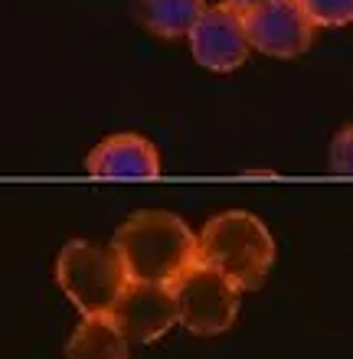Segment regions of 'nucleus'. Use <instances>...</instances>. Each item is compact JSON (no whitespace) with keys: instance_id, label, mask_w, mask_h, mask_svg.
I'll return each mask as SVG.
<instances>
[{"instance_id":"10","label":"nucleus","mask_w":353,"mask_h":359,"mask_svg":"<svg viewBox=\"0 0 353 359\" xmlns=\"http://www.w3.org/2000/svg\"><path fill=\"white\" fill-rule=\"evenodd\" d=\"M206 10V0H138V20L161 39H180Z\"/></svg>"},{"instance_id":"13","label":"nucleus","mask_w":353,"mask_h":359,"mask_svg":"<svg viewBox=\"0 0 353 359\" xmlns=\"http://www.w3.org/2000/svg\"><path fill=\"white\" fill-rule=\"evenodd\" d=\"M258 4H262V0H222V7L236 10L239 17H242V13H248L252 7H258Z\"/></svg>"},{"instance_id":"5","label":"nucleus","mask_w":353,"mask_h":359,"mask_svg":"<svg viewBox=\"0 0 353 359\" xmlns=\"http://www.w3.org/2000/svg\"><path fill=\"white\" fill-rule=\"evenodd\" d=\"M242 27L248 49H258L262 56L295 59L305 56L314 43V27L298 0H262L258 7L242 13Z\"/></svg>"},{"instance_id":"6","label":"nucleus","mask_w":353,"mask_h":359,"mask_svg":"<svg viewBox=\"0 0 353 359\" xmlns=\"http://www.w3.org/2000/svg\"><path fill=\"white\" fill-rule=\"evenodd\" d=\"M108 317L128 343H154L177 327V307L167 284L128 281Z\"/></svg>"},{"instance_id":"12","label":"nucleus","mask_w":353,"mask_h":359,"mask_svg":"<svg viewBox=\"0 0 353 359\" xmlns=\"http://www.w3.org/2000/svg\"><path fill=\"white\" fill-rule=\"evenodd\" d=\"M350 144H353V131L350 128H340V134L334 137L331 144V170L347 177L353 170V154H350Z\"/></svg>"},{"instance_id":"7","label":"nucleus","mask_w":353,"mask_h":359,"mask_svg":"<svg viewBox=\"0 0 353 359\" xmlns=\"http://www.w3.org/2000/svg\"><path fill=\"white\" fill-rule=\"evenodd\" d=\"M190 53L210 72H232L248 59V39L242 17L229 7H206L187 33Z\"/></svg>"},{"instance_id":"2","label":"nucleus","mask_w":353,"mask_h":359,"mask_svg":"<svg viewBox=\"0 0 353 359\" xmlns=\"http://www.w3.org/2000/svg\"><path fill=\"white\" fill-rule=\"evenodd\" d=\"M197 262L220 271L236 291H258L275 265V238L258 216L232 209L203 226Z\"/></svg>"},{"instance_id":"8","label":"nucleus","mask_w":353,"mask_h":359,"mask_svg":"<svg viewBox=\"0 0 353 359\" xmlns=\"http://www.w3.org/2000/svg\"><path fill=\"white\" fill-rule=\"evenodd\" d=\"M86 170L92 177H141L151 180L161 173V154L151 141H144L141 134H115L88 154Z\"/></svg>"},{"instance_id":"1","label":"nucleus","mask_w":353,"mask_h":359,"mask_svg":"<svg viewBox=\"0 0 353 359\" xmlns=\"http://www.w3.org/2000/svg\"><path fill=\"white\" fill-rule=\"evenodd\" d=\"M112 252L128 281L173 284L187 268L197 265V232L173 212L141 209L121 222Z\"/></svg>"},{"instance_id":"11","label":"nucleus","mask_w":353,"mask_h":359,"mask_svg":"<svg viewBox=\"0 0 353 359\" xmlns=\"http://www.w3.org/2000/svg\"><path fill=\"white\" fill-rule=\"evenodd\" d=\"M311 27H347L353 20V0H298Z\"/></svg>"},{"instance_id":"4","label":"nucleus","mask_w":353,"mask_h":359,"mask_svg":"<svg viewBox=\"0 0 353 359\" xmlns=\"http://www.w3.org/2000/svg\"><path fill=\"white\" fill-rule=\"evenodd\" d=\"M177 307V323L197 337H220L236 323L239 294L220 271L206 265H190L173 284H167Z\"/></svg>"},{"instance_id":"3","label":"nucleus","mask_w":353,"mask_h":359,"mask_svg":"<svg viewBox=\"0 0 353 359\" xmlns=\"http://www.w3.org/2000/svg\"><path fill=\"white\" fill-rule=\"evenodd\" d=\"M56 281L82 317H105L112 313L128 278H124V268L112 248L79 238L59 252Z\"/></svg>"},{"instance_id":"9","label":"nucleus","mask_w":353,"mask_h":359,"mask_svg":"<svg viewBox=\"0 0 353 359\" xmlns=\"http://www.w3.org/2000/svg\"><path fill=\"white\" fill-rule=\"evenodd\" d=\"M124 333L112 317H82L66 343V359H128Z\"/></svg>"}]
</instances>
